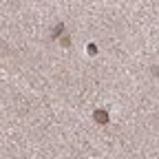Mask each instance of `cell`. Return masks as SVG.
<instances>
[{
	"label": "cell",
	"instance_id": "1",
	"mask_svg": "<svg viewBox=\"0 0 159 159\" xmlns=\"http://www.w3.org/2000/svg\"><path fill=\"white\" fill-rule=\"evenodd\" d=\"M95 117H97V119H99V122H106V119H108V117H106V113H104V111H97V113H95Z\"/></svg>",
	"mask_w": 159,
	"mask_h": 159
}]
</instances>
